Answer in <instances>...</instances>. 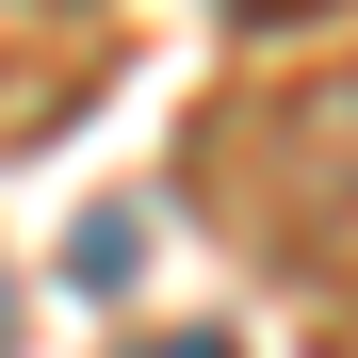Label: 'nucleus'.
<instances>
[{"instance_id": "nucleus-1", "label": "nucleus", "mask_w": 358, "mask_h": 358, "mask_svg": "<svg viewBox=\"0 0 358 358\" xmlns=\"http://www.w3.org/2000/svg\"><path fill=\"white\" fill-rule=\"evenodd\" d=\"M228 228H245V261L293 277V293H342L358 310V66H310V82H261L228 114Z\"/></svg>"}, {"instance_id": "nucleus-2", "label": "nucleus", "mask_w": 358, "mask_h": 358, "mask_svg": "<svg viewBox=\"0 0 358 358\" xmlns=\"http://www.w3.org/2000/svg\"><path fill=\"white\" fill-rule=\"evenodd\" d=\"M131 358H228V342H131Z\"/></svg>"}, {"instance_id": "nucleus-3", "label": "nucleus", "mask_w": 358, "mask_h": 358, "mask_svg": "<svg viewBox=\"0 0 358 358\" xmlns=\"http://www.w3.org/2000/svg\"><path fill=\"white\" fill-rule=\"evenodd\" d=\"M245 17H326V0H245Z\"/></svg>"}]
</instances>
